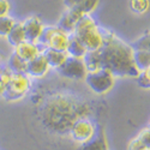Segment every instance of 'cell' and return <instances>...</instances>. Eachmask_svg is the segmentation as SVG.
Returning a JSON list of instances; mask_svg holds the SVG:
<instances>
[{"label": "cell", "mask_w": 150, "mask_h": 150, "mask_svg": "<svg viewBox=\"0 0 150 150\" xmlns=\"http://www.w3.org/2000/svg\"><path fill=\"white\" fill-rule=\"evenodd\" d=\"M102 46L95 51L97 70H106L113 77H137L138 70L132 60V49L112 31L102 29Z\"/></svg>", "instance_id": "obj_1"}, {"label": "cell", "mask_w": 150, "mask_h": 150, "mask_svg": "<svg viewBox=\"0 0 150 150\" xmlns=\"http://www.w3.org/2000/svg\"><path fill=\"white\" fill-rule=\"evenodd\" d=\"M41 114L43 121L52 127H66L70 130L72 124L85 118L88 105L79 97L66 93H55L42 98Z\"/></svg>", "instance_id": "obj_2"}, {"label": "cell", "mask_w": 150, "mask_h": 150, "mask_svg": "<svg viewBox=\"0 0 150 150\" xmlns=\"http://www.w3.org/2000/svg\"><path fill=\"white\" fill-rule=\"evenodd\" d=\"M83 43L86 52H95L101 48L103 39L102 33L90 15H84L74 28L73 34Z\"/></svg>", "instance_id": "obj_3"}, {"label": "cell", "mask_w": 150, "mask_h": 150, "mask_svg": "<svg viewBox=\"0 0 150 150\" xmlns=\"http://www.w3.org/2000/svg\"><path fill=\"white\" fill-rule=\"evenodd\" d=\"M69 37L70 35L61 31L59 28L54 25H48V27H43V30L39 37V40L36 41V45L40 47L41 52L45 48L65 52L69 43Z\"/></svg>", "instance_id": "obj_4"}, {"label": "cell", "mask_w": 150, "mask_h": 150, "mask_svg": "<svg viewBox=\"0 0 150 150\" xmlns=\"http://www.w3.org/2000/svg\"><path fill=\"white\" fill-rule=\"evenodd\" d=\"M84 81L89 86V89L97 95L107 94L114 86V77L106 70L86 72Z\"/></svg>", "instance_id": "obj_5"}, {"label": "cell", "mask_w": 150, "mask_h": 150, "mask_svg": "<svg viewBox=\"0 0 150 150\" xmlns=\"http://www.w3.org/2000/svg\"><path fill=\"white\" fill-rule=\"evenodd\" d=\"M30 89V79L25 73H11L10 81L1 97L6 101H16L22 98Z\"/></svg>", "instance_id": "obj_6"}, {"label": "cell", "mask_w": 150, "mask_h": 150, "mask_svg": "<svg viewBox=\"0 0 150 150\" xmlns=\"http://www.w3.org/2000/svg\"><path fill=\"white\" fill-rule=\"evenodd\" d=\"M57 71L62 77L74 81L84 79L86 74V69L83 62V59L72 58V57H67L66 60L62 62V65L57 69Z\"/></svg>", "instance_id": "obj_7"}, {"label": "cell", "mask_w": 150, "mask_h": 150, "mask_svg": "<svg viewBox=\"0 0 150 150\" xmlns=\"http://www.w3.org/2000/svg\"><path fill=\"white\" fill-rule=\"evenodd\" d=\"M95 129H96L95 125L89 119L81 118L72 124L69 132L73 141H76L78 143H84L93 137Z\"/></svg>", "instance_id": "obj_8"}, {"label": "cell", "mask_w": 150, "mask_h": 150, "mask_svg": "<svg viewBox=\"0 0 150 150\" xmlns=\"http://www.w3.org/2000/svg\"><path fill=\"white\" fill-rule=\"evenodd\" d=\"M23 27V31H24V36H25V41L29 42H34L36 43V41L39 40V37L43 30V24L41 22V19L39 17H29L22 23Z\"/></svg>", "instance_id": "obj_9"}, {"label": "cell", "mask_w": 150, "mask_h": 150, "mask_svg": "<svg viewBox=\"0 0 150 150\" xmlns=\"http://www.w3.org/2000/svg\"><path fill=\"white\" fill-rule=\"evenodd\" d=\"M100 0H62L66 10L76 11L81 15H90L98 6Z\"/></svg>", "instance_id": "obj_10"}, {"label": "cell", "mask_w": 150, "mask_h": 150, "mask_svg": "<svg viewBox=\"0 0 150 150\" xmlns=\"http://www.w3.org/2000/svg\"><path fill=\"white\" fill-rule=\"evenodd\" d=\"M49 66L45 57L40 53L37 57L31 59L30 61L27 62V71L25 74L28 77H34V78H41L48 72Z\"/></svg>", "instance_id": "obj_11"}, {"label": "cell", "mask_w": 150, "mask_h": 150, "mask_svg": "<svg viewBox=\"0 0 150 150\" xmlns=\"http://www.w3.org/2000/svg\"><path fill=\"white\" fill-rule=\"evenodd\" d=\"M84 15H81L76 11H71V10H66L64 13L61 15L57 28H59L61 31L66 33L67 35H72L76 28L77 23L79 22V19L83 17Z\"/></svg>", "instance_id": "obj_12"}, {"label": "cell", "mask_w": 150, "mask_h": 150, "mask_svg": "<svg viewBox=\"0 0 150 150\" xmlns=\"http://www.w3.org/2000/svg\"><path fill=\"white\" fill-rule=\"evenodd\" d=\"M79 150H108L107 139L101 127L95 129V132L90 139L82 143Z\"/></svg>", "instance_id": "obj_13"}, {"label": "cell", "mask_w": 150, "mask_h": 150, "mask_svg": "<svg viewBox=\"0 0 150 150\" xmlns=\"http://www.w3.org/2000/svg\"><path fill=\"white\" fill-rule=\"evenodd\" d=\"M15 53L23 60V61H30L31 59H34L35 57H37L41 53L40 47L34 42H29V41H24L21 45H18L17 47H15Z\"/></svg>", "instance_id": "obj_14"}, {"label": "cell", "mask_w": 150, "mask_h": 150, "mask_svg": "<svg viewBox=\"0 0 150 150\" xmlns=\"http://www.w3.org/2000/svg\"><path fill=\"white\" fill-rule=\"evenodd\" d=\"M41 54L45 57L46 61L49 67H54L58 69L62 65L67 58L66 52H61V51H55V49H51V48H45L41 52Z\"/></svg>", "instance_id": "obj_15"}, {"label": "cell", "mask_w": 150, "mask_h": 150, "mask_svg": "<svg viewBox=\"0 0 150 150\" xmlns=\"http://www.w3.org/2000/svg\"><path fill=\"white\" fill-rule=\"evenodd\" d=\"M66 54L67 57H72V58H78V59H83L86 49L83 46V43L77 39L74 35H70L69 37V43L66 47Z\"/></svg>", "instance_id": "obj_16"}, {"label": "cell", "mask_w": 150, "mask_h": 150, "mask_svg": "<svg viewBox=\"0 0 150 150\" xmlns=\"http://www.w3.org/2000/svg\"><path fill=\"white\" fill-rule=\"evenodd\" d=\"M132 60L138 72L150 69V51H132Z\"/></svg>", "instance_id": "obj_17"}, {"label": "cell", "mask_w": 150, "mask_h": 150, "mask_svg": "<svg viewBox=\"0 0 150 150\" xmlns=\"http://www.w3.org/2000/svg\"><path fill=\"white\" fill-rule=\"evenodd\" d=\"M150 149V131L149 129L143 130L139 134L132 139L129 144V150H145Z\"/></svg>", "instance_id": "obj_18"}, {"label": "cell", "mask_w": 150, "mask_h": 150, "mask_svg": "<svg viewBox=\"0 0 150 150\" xmlns=\"http://www.w3.org/2000/svg\"><path fill=\"white\" fill-rule=\"evenodd\" d=\"M6 39L12 47H17L18 45H21L22 42L25 41V36H24L22 23H15V25L12 27V29L7 34Z\"/></svg>", "instance_id": "obj_19"}, {"label": "cell", "mask_w": 150, "mask_h": 150, "mask_svg": "<svg viewBox=\"0 0 150 150\" xmlns=\"http://www.w3.org/2000/svg\"><path fill=\"white\" fill-rule=\"evenodd\" d=\"M10 72L12 73H25L27 71V62L23 61L15 52L7 59V66Z\"/></svg>", "instance_id": "obj_20"}, {"label": "cell", "mask_w": 150, "mask_h": 150, "mask_svg": "<svg viewBox=\"0 0 150 150\" xmlns=\"http://www.w3.org/2000/svg\"><path fill=\"white\" fill-rule=\"evenodd\" d=\"M132 51H150V37L146 33L145 35L138 37L136 41L130 43Z\"/></svg>", "instance_id": "obj_21"}, {"label": "cell", "mask_w": 150, "mask_h": 150, "mask_svg": "<svg viewBox=\"0 0 150 150\" xmlns=\"http://www.w3.org/2000/svg\"><path fill=\"white\" fill-rule=\"evenodd\" d=\"M15 19L7 16H3L0 17V36L1 37H6L7 34L10 33V30L12 29V27L15 25Z\"/></svg>", "instance_id": "obj_22"}, {"label": "cell", "mask_w": 150, "mask_h": 150, "mask_svg": "<svg viewBox=\"0 0 150 150\" xmlns=\"http://www.w3.org/2000/svg\"><path fill=\"white\" fill-rule=\"evenodd\" d=\"M130 8L134 13H145L149 8V0H130Z\"/></svg>", "instance_id": "obj_23"}, {"label": "cell", "mask_w": 150, "mask_h": 150, "mask_svg": "<svg viewBox=\"0 0 150 150\" xmlns=\"http://www.w3.org/2000/svg\"><path fill=\"white\" fill-rule=\"evenodd\" d=\"M136 78H137V83H138V85L142 89H149V86H150V71L149 70L139 72Z\"/></svg>", "instance_id": "obj_24"}, {"label": "cell", "mask_w": 150, "mask_h": 150, "mask_svg": "<svg viewBox=\"0 0 150 150\" xmlns=\"http://www.w3.org/2000/svg\"><path fill=\"white\" fill-rule=\"evenodd\" d=\"M11 73L8 71L7 67H4L1 71H0V96H3L6 86H7V83L10 81V77H11Z\"/></svg>", "instance_id": "obj_25"}, {"label": "cell", "mask_w": 150, "mask_h": 150, "mask_svg": "<svg viewBox=\"0 0 150 150\" xmlns=\"http://www.w3.org/2000/svg\"><path fill=\"white\" fill-rule=\"evenodd\" d=\"M10 12V3L7 0H0V17L7 16Z\"/></svg>", "instance_id": "obj_26"}, {"label": "cell", "mask_w": 150, "mask_h": 150, "mask_svg": "<svg viewBox=\"0 0 150 150\" xmlns=\"http://www.w3.org/2000/svg\"><path fill=\"white\" fill-rule=\"evenodd\" d=\"M3 62H4V57L0 54V71H1V70L5 67V66H3Z\"/></svg>", "instance_id": "obj_27"}, {"label": "cell", "mask_w": 150, "mask_h": 150, "mask_svg": "<svg viewBox=\"0 0 150 150\" xmlns=\"http://www.w3.org/2000/svg\"><path fill=\"white\" fill-rule=\"evenodd\" d=\"M145 150H150V149H145Z\"/></svg>", "instance_id": "obj_28"}]
</instances>
